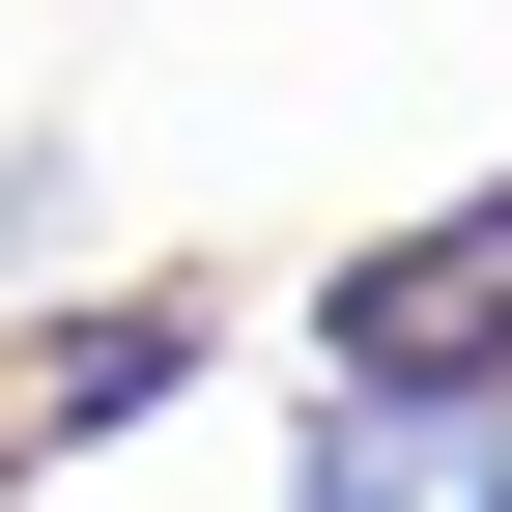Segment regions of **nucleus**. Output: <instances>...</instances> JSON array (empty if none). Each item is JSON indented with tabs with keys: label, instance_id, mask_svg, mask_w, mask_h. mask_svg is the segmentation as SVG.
I'll return each mask as SVG.
<instances>
[{
	"label": "nucleus",
	"instance_id": "1",
	"mask_svg": "<svg viewBox=\"0 0 512 512\" xmlns=\"http://www.w3.org/2000/svg\"><path fill=\"white\" fill-rule=\"evenodd\" d=\"M313 370H342V399H512V171L427 200V228H370L342 285H313Z\"/></svg>",
	"mask_w": 512,
	"mask_h": 512
},
{
	"label": "nucleus",
	"instance_id": "2",
	"mask_svg": "<svg viewBox=\"0 0 512 512\" xmlns=\"http://www.w3.org/2000/svg\"><path fill=\"white\" fill-rule=\"evenodd\" d=\"M200 342H228V313L171 285V256H143V285H86V313H29V342H0V484H57V456H114V427H171V399H200Z\"/></svg>",
	"mask_w": 512,
	"mask_h": 512
},
{
	"label": "nucleus",
	"instance_id": "3",
	"mask_svg": "<svg viewBox=\"0 0 512 512\" xmlns=\"http://www.w3.org/2000/svg\"><path fill=\"white\" fill-rule=\"evenodd\" d=\"M285 512H512V399H342Z\"/></svg>",
	"mask_w": 512,
	"mask_h": 512
}]
</instances>
